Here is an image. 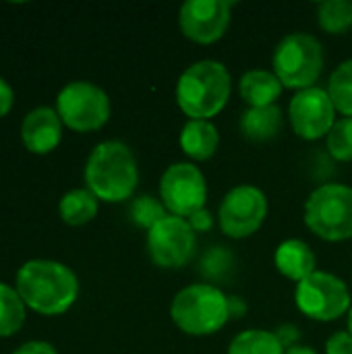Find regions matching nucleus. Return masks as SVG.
I'll use <instances>...</instances> for the list:
<instances>
[{
	"label": "nucleus",
	"instance_id": "nucleus-1",
	"mask_svg": "<svg viewBox=\"0 0 352 354\" xmlns=\"http://www.w3.org/2000/svg\"><path fill=\"white\" fill-rule=\"evenodd\" d=\"M15 288L27 309L46 317L64 315L79 297L77 274L52 259L25 261L17 272Z\"/></svg>",
	"mask_w": 352,
	"mask_h": 354
},
{
	"label": "nucleus",
	"instance_id": "nucleus-2",
	"mask_svg": "<svg viewBox=\"0 0 352 354\" xmlns=\"http://www.w3.org/2000/svg\"><path fill=\"white\" fill-rule=\"evenodd\" d=\"M83 176L87 189L98 197V201H127L139 183L135 153L122 141H102L89 153Z\"/></svg>",
	"mask_w": 352,
	"mask_h": 354
},
{
	"label": "nucleus",
	"instance_id": "nucleus-3",
	"mask_svg": "<svg viewBox=\"0 0 352 354\" xmlns=\"http://www.w3.org/2000/svg\"><path fill=\"white\" fill-rule=\"evenodd\" d=\"M230 91L228 68L218 60H199L178 77L176 104L189 120H210L224 110Z\"/></svg>",
	"mask_w": 352,
	"mask_h": 354
},
{
	"label": "nucleus",
	"instance_id": "nucleus-4",
	"mask_svg": "<svg viewBox=\"0 0 352 354\" xmlns=\"http://www.w3.org/2000/svg\"><path fill=\"white\" fill-rule=\"evenodd\" d=\"M170 317L189 336H212L230 319L228 297L214 284L199 282L185 286L170 303Z\"/></svg>",
	"mask_w": 352,
	"mask_h": 354
},
{
	"label": "nucleus",
	"instance_id": "nucleus-5",
	"mask_svg": "<svg viewBox=\"0 0 352 354\" xmlns=\"http://www.w3.org/2000/svg\"><path fill=\"white\" fill-rule=\"evenodd\" d=\"M274 75L288 89L315 87L324 71V48L322 41L311 33H288L274 50L272 56Z\"/></svg>",
	"mask_w": 352,
	"mask_h": 354
},
{
	"label": "nucleus",
	"instance_id": "nucleus-6",
	"mask_svg": "<svg viewBox=\"0 0 352 354\" xmlns=\"http://www.w3.org/2000/svg\"><path fill=\"white\" fill-rule=\"evenodd\" d=\"M307 228L328 241L342 243L352 239V189L340 183L317 187L305 201Z\"/></svg>",
	"mask_w": 352,
	"mask_h": 354
},
{
	"label": "nucleus",
	"instance_id": "nucleus-7",
	"mask_svg": "<svg viewBox=\"0 0 352 354\" xmlns=\"http://www.w3.org/2000/svg\"><path fill=\"white\" fill-rule=\"evenodd\" d=\"M56 112L64 127L77 133L100 131L110 120V97L91 81H71L56 95Z\"/></svg>",
	"mask_w": 352,
	"mask_h": 354
},
{
	"label": "nucleus",
	"instance_id": "nucleus-8",
	"mask_svg": "<svg viewBox=\"0 0 352 354\" xmlns=\"http://www.w3.org/2000/svg\"><path fill=\"white\" fill-rule=\"evenodd\" d=\"M295 303L303 315L315 322H334L351 311V290L346 282L330 272H315L297 284Z\"/></svg>",
	"mask_w": 352,
	"mask_h": 354
},
{
	"label": "nucleus",
	"instance_id": "nucleus-9",
	"mask_svg": "<svg viewBox=\"0 0 352 354\" xmlns=\"http://www.w3.org/2000/svg\"><path fill=\"white\" fill-rule=\"evenodd\" d=\"M268 197L253 185H239L230 189L218 209L220 230L234 241L255 234L268 218Z\"/></svg>",
	"mask_w": 352,
	"mask_h": 354
},
{
	"label": "nucleus",
	"instance_id": "nucleus-10",
	"mask_svg": "<svg viewBox=\"0 0 352 354\" xmlns=\"http://www.w3.org/2000/svg\"><path fill=\"white\" fill-rule=\"evenodd\" d=\"M160 199L164 207L178 218L189 220L205 207L207 183L203 172L191 162H176L168 166L160 178Z\"/></svg>",
	"mask_w": 352,
	"mask_h": 354
},
{
	"label": "nucleus",
	"instance_id": "nucleus-11",
	"mask_svg": "<svg viewBox=\"0 0 352 354\" xmlns=\"http://www.w3.org/2000/svg\"><path fill=\"white\" fill-rule=\"evenodd\" d=\"M195 249L197 232L185 218L170 214L147 230V253L158 268L178 270L193 259Z\"/></svg>",
	"mask_w": 352,
	"mask_h": 354
},
{
	"label": "nucleus",
	"instance_id": "nucleus-12",
	"mask_svg": "<svg viewBox=\"0 0 352 354\" xmlns=\"http://www.w3.org/2000/svg\"><path fill=\"white\" fill-rule=\"evenodd\" d=\"M288 118L293 131L305 141H317L328 137L336 124V108L322 87L301 89L288 104Z\"/></svg>",
	"mask_w": 352,
	"mask_h": 354
},
{
	"label": "nucleus",
	"instance_id": "nucleus-13",
	"mask_svg": "<svg viewBox=\"0 0 352 354\" xmlns=\"http://www.w3.org/2000/svg\"><path fill=\"white\" fill-rule=\"evenodd\" d=\"M230 8L228 0H189L178 10V27L195 44H214L230 25Z\"/></svg>",
	"mask_w": 352,
	"mask_h": 354
},
{
	"label": "nucleus",
	"instance_id": "nucleus-14",
	"mask_svg": "<svg viewBox=\"0 0 352 354\" xmlns=\"http://www.w3.org/2000/svg\"><path fill=\"white\" fill-rule=\"evenodd\" d=\"M62 120L56 112V108L39 106L25 114L21 120V143L29 153L35 156H48L52 153L60 141H62Z\"/></svg>",
	"mask_w": 352,
	"mask_h": 354
},
{
	"label": "nucleus",
	"instance_id": "nucleus-15",
	"mask_svg": "<svg viewBox=\"0 0 352 354\" xmlns=\"http://www.w3.org/2000/svg\"><path fill=\"white\" fill-rule=\"evenodd\" d=\"M274 263L282 276H286L288 280H295L297 284L317 272L315 253L301 239H288L280 243L274 253Z\"/></svg>",
	"mask_w": 352,
	"mask_h": 354
},
{
	"label": "nucleus",
	"instance_id": "nucleus-16",
	"mask_svg": "<svg viewBox=\"0 0 352 354\" xmlns=\"http://www.w3.org/2000/svg\"><path fill=\"white\" fill-rule=\"evenodd\" d=\"M282 89L284 85L280 83V79L272 71H263V68L247 71L239 81L241 97L249 104V108L274 106Z\"/></svg>",
	"mask_w": 352,
	"mask_h": 354
},
{
	"label": "nucleus",
	"instance_id": "nucleus-17",
	"mask_svg": "<svg viewBox=\"0 0 352 354\" xmlns=\"http://www.w3.org/2000/svg\"><path fill=\"white\" fill-rule=\"evenodd\" d=\"M180 149L193 160H210L220 145V133L212 120H187L180 131Z\"/></svg>",
	"mask_w": 352,
	"mask_h": 354
},
{
	"label": "nucleus",
	"instance_id": "nucleus-18",
	"mask_svg": "<svg viewBox=\"0 0 352 354\" xmlns=\"http://www.w3.org/2000/svg\"><path fill=\"white\" fill-rule=\"evenodd\" d=\"M282 129V110L274 106L247 108L241 116V133L247 141H272Z\"/></svg>",
	"mask_w": 352,
	"mask_h": 354
},
{
	"label": "nucleus",
	"instance_id": "nucleus-19",
	"mask_svg": "<svg viewBox=\"0 0 352 354\" xmlns=\"http://www.w3.org/2000/svg\"><path fill=\"white\" fill-rule=\"evenodd\" d=\"M58 216L68 226L89 224L98 216V197L89 189H73L62 195Z\"/></svg>",
	"mask_w": 352,
	"mask_h": 354
},
{
	"label": "nucleus",
	"instance_id": "nucleus-20",
	"mask_svg": "<svg viewBox=\"0 0 352 354\" xmlns=\"http://www.w3.org/2000/svg\"><path fill=\"white\" fill-rule=\"evenodd\" d=\"M27 317V307L17 288L0 282V338L15 336Z\"/></svg>",
	"mask_w": 352,
	"mask_h": 354
},
{
	"label": "nucleus",
	"instance_id": "nucleus-21",
	"mask_svg": "<svg viewBox=\"0 0 352 354\" xmlns=\"http://www.w3.org/2000/svg\"><path fill=\"white\" fill-rule=\"evenodd\" d=\"M280 340L268 330H245L228 346V354H284Z\"/></svg>",
	"mask_w": 352,
	"mask_h": 354
},
{
	"label": "nucleus",
	"instance_id": "nucleus-22",
	"mask_svg": "<svg viewBox=\"0 0 352 354\" xmlns=\"http://www.w3.org/2000/svg\"><path fill=\"white\" fill-rule=\"evenodd\" d=\"M326 91L336 112H340L344 118H352V58L336 66V71L330 75Z\"/></svg>",
	"mask_w": 352,
	"mask_h": 354
},
{
	"label": "nucleus",
	"instance_id": "nucleus-23",
	"mask_svg": "<svg viewBox=\"0 0 352 354\" xmlns=\"http://www.w3.org/2000/svg\"><path fill=\"white\" fill-rule=\"evenodd\" d=\"M317 23L326 33L340 35L352 27L351 0H326L317 6Z\"/></svg>",
	"mask_w": 352,
	"mask_h": 354
},
{
	"label": "nucleus",
	"instance_id": "nucleus-24",
	"mask_svg": "<svg viewBox=\"0 0 352 354\" xmlns=\"http://www.w3.org/2000/svg\"><path fill=\"white\" fill-rule=\"evenodd\" d=\"M131 222H135L139 228H154L160 220H164L168 216V209L164 207V203H160L156 197L151 195H141L131 203Z\"/></svg>",
	"mask_w": 352,
	"mask_h": 354
},
{
	"label": "nucleus",
	"instance_id": "nucleus-25",
	"mask_svg": "<svg viewBox=\"0 0 352 354\" xmlns=\"http://www.w3.org/2000/svg\"><path fill=\"white\" fill-rule=\"evenodd\" d=\"M234 259L232 255L226 251V247H212L203 253L201 263H199V272L214 282H222L228 278V274L232 272Z\"/></svg>",
	"mask_w": 352,
	"mask_h": 354
},
{
	"label": "nucleus",
	"instance_id": "nucleus-26",
	"mask_svg": "<svg viewBox=\"0 0 352 354\" xmlns=\"http://www.w3.org/2000/svg\"><path fill=\"white\" fill-rule=\"evenodd\" d=\"M328 151L338 162L352 160V118H340L328 133Z\"/></svg>",
	"mask_w": 352,
	"mask_h": 354
},
{
	"label": "nucleus",
	"instance_id": "nucleus-27",
	"mask_svg": "<svg viewBox=\"0 0 352 354\" xmlns=\"http://www.w3.org/2000/svg\"><path fill=\"white\" fill-rule=\"evenodd\" d=\"M326 354H352V336L349 332H336L326 342Z\"/></svg>",
	"mask_w": 352,
	"mask_h": 354
},
{
	"label": "nucleus",
	"instance_id": "nucleus-28",
	"mask_svg": "<svg viewBox=\"0 0 352 354\" xmlns=\"http://www.w3.org/2000/svg\"><path fill=\"white\" fill-rule=\"evenodd\" d=\"M274 334H276V338L280 340V344H282L284 351H288V348H293V346H299L301 330H299L295 324H284V326L276 328Z\"/></svg>",
	"mask_w": 352,
	"mask_h": 354
},
{
	"label": "nucleus",
	"instance_id": "nucleus-29",
	"mask_svg": "<svg viewBox=\"0 0 352 354\" xmlns=\"http://www.w3.org/2000/svg\"><path fill=\"white\" fill-rule=\"evenodd\" d=\"M189 224H191V228L195 230V232H207V230H212V226H214V216H212V212L210 209H199L197 214H193L191 218H189Z\"/></svg>",
	"mask_w": 352,
	"mask_h": 354
},
{
	"label": "nucleus",
	"instance_id": "nucleus-30",
	"mask_svg": "<svg viewBox=\"0 0 352 354\" xmlns=\"http://www.w3.org/2000/svg\"><path fill=\"white\" fill-rule=\"evenodd\" d=\"M15 106V91L6 79L0 77V118H4Z\"/></svg>",
	"mask_w": 352,
	"mask_h": 354
},
{
	"label": "nucleus",
	"instance_id": "nucleus-31",
	"mask_svg": "<svg viewBox=\"0 0 352 354\" xmlns=\"http://www.w3.org/2000/svg\"><path fill=\"white\" fill-rule=\"evenodd\" d=\"M12 354H58L56 348L50 344V342H44V340H31V342H25L21 344Z\"/></svg>",
	"mask_w": 352,
	"mask_h": 354
},
{
	"label": "nucleus",
	"instance_id": "nucleus-32",
	"mask_svg": "<svg viewBox=\"0 0 352 354\" xmlns=\"http://www.w3.org/2000/svg\"><path fill=\"white\" fill-rule=\"evenodd\" d=\"M247 313V303L241 297H228V315L230 319H241Z\"/></svg>",
	"mask_w": 352,
	"mask_h": 354
},
{
	"label": "nucleus",
	"instance_id": "nucleus-33",
	"mask_svg": "<svg viewBox=\"0 0 352 354\" xmlns=\"http://www.w3.org/2000/svg\"><path fill=\"white\" fill-rule=\"evenodd\" d=\"M284 354H317V353H315L311 346H301V344H299V346H293V348H288V351H286Z\"/></svg>",
	"mask_w": 352,
	"mask_h": 354
},
{
	"label": "nucleus",
	"instance_id": "nucleus-34",
	"mask_svg": "<svg viewBox=\"0 0 352 354\" xmlns=\"http://www.w3.org/2000/svg\"><path fill=\"white\" fill-rule=\"evenodd\" d=\"M349 334L352 336V307L351 311H349Z\"/></svg>",
	"mask_w": 352,
	"mask_h": 354
}]
</instances>
